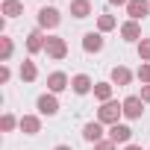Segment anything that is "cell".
Segmentation results:
<instances>
[{"label": "cell", "mask_w": 150, "mask_h": 150, "mask_svg": "<svg viewBox=\"0 0 150 150\" xmlns=\"http://www.w3.org/2000/svg\"><path fill=\"white\" fill-rule=\"evenodd\" d=\"M129 138H132V129H129L127 124L109 127V141H115V144H129Z\"/></svg>", "instance_id": "obj_10"}, {"label": "cell", "mask_w": 150, "mask_h": 150, "mask_svg": "<svg viewBox=\"0 0 150 150\" xmlns=\"http://www.w3.org/2000/svg\"><path fill=\"white\" fill-rule=\"evenodd\" d=\"M127 15H129V21L147 18L150 15V0H129V3H127Z\"/></svg>", "instance_id": "obj_7"}, {"label": "cell", "mask_w": 150, "mask_h": 150, "mask_svg": "<svg viewBox=\"0 0 150 150\" xmlns=\"http://www.w3.org/2000/svg\"><path fill=\"white\" fill-rule=\"evenodd\" d=\"M121 38H124V41H141V27H138V21L121 24Z\"/></svg>", "instance_id": "obj_14"}, {"label": "cell", "mask_w": 150, "mask_h": 150, "mask_svg": "<svg viewBox=\"0 0 150 150\" xmlns=\"http://www.w3.org/2000/svg\"><path fill=\"white\" fill-rule=\"evenodd\" d=\"M53 150H74V147H71V144H56Z\"/></svg>", "instance_id": "obj_29"}, {"label": "cell", "mask_w": 150, "mask_h": 150, "mask_svg": "<svg viewBox=\"0 0 150 150\" xmlns=\"http://www.w3.org/2000/svg\"><path fill=\"white\" fill-rule=\"evenodd\" d=\"M35 109H38V115H47V118L56 115V112H59V100H56V94H50V91L41 94V97L35 100Z\"/></svg>", "instance_id": "obj_6"}, {"label": "cell", "mask_w": 150, "mask_h": 150, "mask_svg": "<svg viewBox=\"0 0 150 150\" xmlns=\"http://www.w3.org/2000/svg\"><path fill=\"white\" fill-rule=\"evenodd\" d=\"M118 27L115 15H97V33H112Z\"/></svg>", "instance_id": "obj_20"}, {"label": "cell", "mask_w": 150, "mask_h": 150, "mask_svg": "<svg viewBox=\"0 0 150 150\" xmlns=\"http://www.w3.org/2000/svg\"><path fill=\"white\" fill-rule=\"evenodd\" d=\"M71 15L74 18H88L91 15V0H71Z\"/></svg>", "instance_id": "obj_16"}, {"label": "cell", "mask_w": 150, "mask_h": 150, "mask_svg": "<svg viewBox=\"0 0 150 150\" xmlns=\"http://www.w3.org/2000/svg\"><path fill=\"white\" fill-rule=\"evenodd\" d=\"M62 24V12L56 6H41L38 9V30H56Z\"/></svg>", "instance_id": "obj_2"}, {"label": "cell", "mask_w": 150, "mask_h": 150, "mask_svg": "<svg viewBox=\"0 0 150 150\" xmlns=\"http://www.w3.org/2000/svg\"><path fill=\"white\" fill-rule=\"evenodd\" d=\"M83 138H86L88 144L103 141V124H100V121H88V124L83 127Z\"/></svg>", "instance_id": "obj_9"}, {"label": "cell", "mask_w": 150, "mask_h": 150, "mask_svg": "<svg viewBox=\"0 0 150 150\" xmlns=\"http://www.w3.org/2000/svg\"><path fill=\"white\" fill-rule=\"evenodd\" d=\"M71 88L77 94H88V91H94V83L88 74H77V77H71Z\"/></svg>", "instance_id": "obj_12"}, {"label": "cell", "mask_w": 150, "mask_h": 150, "mask_svg": "<svg viewBox=\"0 0 150 150\" xmlns=\"http://www.w3.org/2000/svg\"><path fill=\"white\" fill-rule=\"evenodd\" d=\"M9 77H12V71H9V65H0V83H9Z\"/></svg>", "instance_id": "obj_26"}, {"label": "cell", "mask_w": 150, "mask_h": 150, "mask_svg": "<svg viewBox=\"0 0 150 150\" xmlns=\"http://www.w3.org/2000/svg\"><path fill=\"white\" fill-rule=\"evenodd\" d=\"M12 53H15V44H12V38L9 35H0V62H9L12 59Z\"/></svg>", "instance_id": "obj_17"}, {"label": "cell", "mask_w": 150, "mask_h": 150, "mask_svg": "<svg viewBox=\"0 0 150 150\" xmlns=\"http://www.w3.org/2000/svg\"><path fill=\"white\" fill-rule=\"evenodd\" d=\"M44 44H47V35L41 33V30H33L30 35H27V50L35 56V53H41L44 50Z\"/></svg>", "instance_id": "obj_11"}, {"label": "cell", "mask_w": 150, "mask_h": 150, "mask_svg": "<svg viewBox=\"0 0 150 150\" xmlns=\"http://www.w3.org/2000/svg\"><path fill=\"white\" fill-rule=\"evenodd\" d=\"M44 53H47L50 59H65V56H68V41H65L62 35H47Z\"/></svg>", "instance_id": "obj_3"}, {"label": "cell", "mask_w": 150, "mask_h": 150, "mask_svg": "<svg viewBox=\"0 0 150 150\" xmlns=\"http://www.w3.org/2000/svg\"><path fill=\"white\" fill-rule=\"evenodd\" d=\"M138 59L141 62H150V38H141L138 41Z\"/></svg>", "instance_id": "obj_23"}, {"label": "cell", "mask_w": 150, "mask_h": 150, "mask_svg": "<svg viewBox=\"0 0 150 150\" xmlns=\"http://www.w3.org/2000/svg\"><path fill=\"white\" fill-rule=\"evenodd\" d=\"M35 77H38L35 62H24V65H21V80H24V83H33Z\"/></svg>", "instance_id": "obj_21"}, {"label": "cell", "mask_w": 150, "mask_h": 150, "mask_svg": "<svg viewBox=\"0 0 150 150\" xmlns=\"http://www.w3.org/2000/svg\"><path fill=\"white\" fill-rule=\"evenodd\" d=\"M144 115V100L138 97V94H129V97H124V118H129V121H138Z\"/></svg>", "instance_id": "obj_4"}, {"label": "cell", "mask_w": 150, "mask_h": 150, "mask_svg": "<svg viewBox=\"0 0 150 150\" xmlns=\"http://www.w3.org/2000/svg\"><path fill=\"white\" fill-rule=\"evenodd\" d=\"M124 150H141V147H138V144H127Z\"/></svg>", "instance_id": "obj_30"}, {"label": "cell", "mask_w": 150, "mask_h": 150, "mask_svg": "<svg viewBox=\"0 0 150 150\" xmlns=\"http://www.w3.org/2000/svg\"><path fill=\"white\" fill-rule=\"evenodd\" d=\"M15 127H21V118H15L12 112H6L3 118H0V129H3V132H12Z\"/></svg>", "instance_id": "obj_22"}, {"label": "cell", "mask_w": 150, "mask_h": 150, "mask_svg": "<svg viewBox=\"0 0 150 150\" xmlns=\"http://www.w3.org/2000/svg\"><path fill=\"white\" fill-rule=\"evenodd\" d=\"M21 132H24V135L41 132V118H38V115H24V118H21Z\"/></svg>", "instance_id": "obj_15"}, {"label": "cell", "mask_w": 150, "mask_h": 150, "mask_svg": "<svg viewBox=\"0 0 150 150\" xmlns=\"http://www.w3.org/2000/svg\"><path fill=\"white\" fill-rule=\"evenodd\" d=\"M135 77H138L144 86H150V62H141V65H138V74H135Z\"/></svg>", "instance_id": "obj_24"}, {"label": "cell", "mask_w": 150, "mask_h": 150, "mask_svg": "<svg viewBox=\"0 0 150 150\" xmlns=\"http://www.w3.org/2000/svg\"><path fill=\"white\" fill-rule=\"evenodd\" d=\"M94 97L100 103H109L112 100V83H94Z\"/></svg>", "instance_id": "obj_18"}, {"label": "cell", "mask_w": 150, "mask_h": 150, "mask_svg": "<svg viewBox=\"0 0 150 150\" xmlns=\"http://www.w3.org/2000/svg\"><path fill=\"white\" fill-rule=\"evenodd\" d=\"M109 3H112V6H127L129 0H109Z\"/></svg>", "instance_id": "obj_28"}, {"label": "cell", "mask_w": 150, "mask_h": 150, "mask_svg": "<svg viewBox=\"0 0 150 150\" xmlns=\"http://www.w3.org/2000/svg\"><path fill=\"white\" fill-rule=\"evenodd\" d=\"M103 44H106V41H103V33H86V35H83V50H86V53H100Z\"/></svg>", "instance_id": "obj_8"}, {"label": "cell", "mask_w": 150, "mask_h": 150, "mask_svg": "<svg viewBox=\"0 0 150 150\" xmlns=\"http://www.w3.org/2000/svg\"><path fill=\"white\" fill-rule=\"evenodd\" d=\"M94 150H118V144L106 138V141H97V144H94Z\"/></svg>", "instance_id": "obj_25"}, {"label": "cell", "mask_w": 150, "mask_h": 150, "mask_svg": "<svg viewBox=\"0 0 150 150\" xmlns=\"http://www.w3.org/2000/svg\"><path fill=\"white\" fill-rule=\"evenodd\" d=\"M144 103H150V86H141V94H138Z\"/></svg>", "instance_id": "obj_27"}, {"label": "cell", "mask_w": 150, "mask_h": 150, "mask_svg": "<svg viewBox=\"0 0 150 150\" xmlns=\"http://www.w3.org/2000/svg\"><path fill=\"white\" fill-rule=\"evenodd\" d=\"M47 88H50V94H59V91L71 88L68 74H65V71H53V74H47Z\"/></svg>", "instance_id": "obj_5"}, {"label": "cell", "mask_w": 150, "mask_h": 150, "mask_svg": "<svg viewBox=\"0 0 150 150\" xmlns=\"http://www.w3.org/2000/svg\"><path fill=\"white\" fill-rule=\"evenodd\" d=\"M121 115H124V103H118V100L100 103V109H97V121H100V124H106V127H115Z\"/></svg>", "instance_id": "obj_1"}, {"label": "cell", "mask_w": 150, "mask_h": 150, "mask_svg": "<svg viewBox=\"0 0 150 150\" xmlns=\"http://www.w3.org/2000/svg\"><path fill=\"white\" fill-rule=\"evenodd\" d=\"M24 12V3H21V0H3V15L6 18H18Z\"/></svg>", "instance_id": "obj_19"}, {"label": "cell", "mask_w": 150, "mask_h": 150, "mask_svg": "<svg viewBox=\"0 0 150 150\" xmlns=\"http://www.w3.org/2000/svg\"><path fill=\"white\" fill-rule=\"evenodd\" d=\"M109 80H112V86H129L132 83V71L124 68V65H115L112 74H109Z\"/></svg>", "instance_id": "obj_13"}]
</instances>
